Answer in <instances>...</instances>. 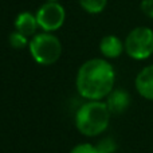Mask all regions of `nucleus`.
<instances>
[{
  "label": "nucleus",
  "mask_w": 153,
  "mask_h": 153,
  "mask_svg": "<svg viewBox=\"0 0 153 153\" xmlns=\"http://www.w3.org/2000/svg\"><path fill=\"white\" fill-rule=\"evenodd\" d=\"M105 102L111 114H122L130 106V95L124 89H113Z\"/></svg>",
  "instance_id": "nucleus-7"
},
{
  "label": "nucleus",
  "mask_w": 153,
  "mask_h": 153,
  "mask_svg": "<svg viewBox=\"0 0 153 153\" xmlns=\"http://www.w3.org/2000/svg\"><path fill=\"white\" fill-rule=\"evenodd\" d=\"M35 16L38 26L43 32H55L63 26L66 11L61 3L55 0H48L38 8Z\"/></svg>",
  "instance_id": "nucleus-5"
},
{
  "label": "nucleus",
  "mask_w": 153,
  "mask_h": 153,
  "mask_svg": "<svg viewBox=\"0 0 153 153\" xmlns=\"http://www.w3.org/2000/svg\"><path fill=\"white\" fill-rule=\"evenodd\" d=\"M137 93L146 101H153V65L143 67L134 79Z\"/></svg>",
  "instance_id": "nucleus-6"
},
{
  "label": "nucleus",
  "mask_w": 153,
  "mask_h": 153,
  "mask_svg": "<svg viewBox=\"0 0 153 153\" xmlns=\"http://www.w3.org/2000/svg\"><path fill=\"white\" fill-rule=\"evenodd\" d=\"M125 51V45L116 35H106L100 42V53L105 59H116Z\"/></svg>",
  "instance_id": "nucleus-8"
},
{
  "label": "nucleus",
  "mask_w": 153,
  "mask_h": 153,
  "mask_svg": "<svg viewBox=\"0 0 153 153\" xmlns=\"http://www.w3.org/2000/svg\"><path fill=\"white\" fill-rule=\"evenodd\" d=\"M141 12L149 19H153V0H141Z\"/></svg>",
  "instance_id": "nucleus-14"
},
{
  "label": "nucleus",
  "mask_w": 153,
  "mask_h": 153,
  "mask_svg": "<svg viewBox=\"0 0 153 153\" xmlns=\"http://www.w3.org/2000/svg\"><path fill=\"white\" fill-rule=\"evenodd\" d=\"M13 26H15V31L26 35L30 39H31L34 35H36V31H38V28H39L36 16H35L34 13L28 12V11H23V12L19 13L15 18Z\"/></svg>",
  "instance_id": "nucleus-9"
},
{
  "label": "nucleus",
  "mask_w": 153,
  "mask_h": 153,
  "mask_svg": "<svg viewBox=\"0 0 153 153\" xmlns=\"http://www.w3.org/2000/svg\"><path fill=\"white\" fill-rule=\"evenodd\" d=\"M8 43L12 48L15 50H22V48L27 47L30 43V38H27L26 35L20 34L18 31H12L8 35Z\"/></svg>",
  "instance_id": "nucleus-11"
},
{
  "label": "nucleus",
  "mask_w": 153,
  "mask_h": 153,
  "mask_svg": "<svg viewBox=\"0 0 153 153\" xmlns=\"http://www.w3.org/2000/svg\"><path fill=\"white\" fill-rule=\"evenodd\" d=\"M79 5L85 12L90 15H97L106 8L108 0H79Z\"/></svg>",
  "instance_id": "nucleus-10"
},
{
  "label": "nucleus",
  "mask_w": 153,
  "mask_h": 153,
  "mask_svg": "<svg viewBox=\"0 0 153 153\" xmlns=\"http://www.w3.org/2000/svg\"><path fill=\"white\" fill-rule=\"evenodd\" d=\"M110 116L105 101H87L76 110L75 128L86 137H97L108 129Z\"/></svg>",
  "instance_id": "nucleus-2"
},
{
  "label": "nucleus",
  "mask_w": 153,
  "mask_h": 153,
  "mask_svg": "<svg viewBox=\"0 0 153 153\" xmlns=\"http://www.w3.org/2000/svg\"><path fill=\"white\" fill-rule=\"evenodd\" d=\"M70 153H98L95 145L89 143H83V144H78L74 148L70 151Z\"/></svg>",
  "instance_id": "nucleus-13"
},
{
  "label": "nucleus",
  "mask_w": 153,
  "mask_h": 153,
  "mask_svg": "<svg viewBox=\"0 0 153 153\" xmlns=\"http://www.w3.org/2000/svg\"><path fill=\"white\" fill-rule=\"evenodd\" d=\"M30 54L40 66L56 63L62 55V43L53 32H40L30 39Z\"/></svg>",
  "instance_id": "nucleus-3"
},
{
  "label": "nucleus",
  "mask_w": 153,
  "mask_h": 153,
  "mask_svg": "<svg viewBox=\"0 0 153 153\" xmlns=\"http://www.w3.org/2000/svg\"><path fill=\"white\" fill-rule=\"evenodd\" d=\"M116 71L105 58H93L81 65L75 78L76 91L87 101H102L114 89Z\"/></svg>",
  "instance_id": "nucleus-1"
},
{
  "label": "nucleus",
  "mask_w": 153,
  "mask_h": 153,
  "mask_svg": "<svg viewBox=\"0 0 153 153\" xmlns=\"http://www.w3.org/2000/svg\"><path fill=\"white\" fill-rule=\"evenodd\" d=\"M125 53L134 61H145L153 55V30L140 26L133 28L124 40Z\"/></svg>",
  "instance_id": "nucleus-4"
},
{
  "label": "nucleus",
  "mask_w": 153,
  "mask_h": 153,
  "mask_svg": "<svg viewBox=\"0 0 153 153\" xmlns=\"http://www.w3.org/2000/svg\"><path fill=\"white\" fill-rule=\"evenodd\" d=\"M98 153H116L117 151V143L114 138L111 137H105L102 140H100L95 144Z\"/></svg>",
  "instance_id": "nucleus-12"
}]
</instances>
